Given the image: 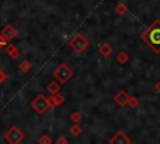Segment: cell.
<instances>
[{"instance_id":"obj_14","label":"cell","mask_w":160,"mask_h":144,"mask_svg":"<svg viewBox=\"0 0 160 144\" xmlns=\"http://www.w3.org/2000/svg\"><path fill=\"white\" fill-rule=\"evenodd\" d=\"M18 68L20 69V71L21 73H24V74H26V73H29L30 71V69H31V64H30V61L29 60H21L20 63H19V65H18Z\"/></svg>"},{"instance_id":"obj_16","label":"cell","mask_w":160,"mask_h":144,"mask_svg":"<svg viewBox=\"0 0 160 144\" xmlns=\"http://www.w3.org/2000/svg\"><path fill=\"white\" fill-rule=\"evenodd\" d=\"M128 11V6L124 3H118V5L115 6V13L118 15H124Z\"/></svg>"},{"instance_id":"obj_11","label":"cell","mask_w":160,"mask_h":144,"mask_svg":"<svg viewBox=\"0 0 160 144\" xmlns=\"http://www.w3.org/2000/svg\"><path fill=\"white\" fill-rule=\"evenodd\" d=\"M99 53H100L101 56L109 58V56L111 55V53H112V48H111V45L108 44V43H101V44L99 45Z\"/></svg>"},{"instance_id":"obj_15","label":"cell","mask_w":160,"mask_h":144,"mask_svg":"<svg viewBox=\"0 0 160 144\" xmlns=\"http://www.w3.org/2000/svg\"><path fill=\"white\" fill-rule=\"evenodd\" d=\"M81 133H82L81 126H80L78 123H74V125L70 128V134H71L72 136H79Z\"/></svg>"},{"instance_id":"obj_4","label":"cell","mask_w":160,"mask_h":144,"mask_svg":"<svg viewBox=\"0 0 160 144\" xmlns=\"http://www.w3.org/2000/svg\"><path fill=\"white\" fill-rule=\"evenodd\" d=\"M30 106L34 111H36L38 114H44L45 111H48L50 109V103H49V98L45 94H38L30 103Z\"/></svg>"},{"instance_id":"obj_5","label":"cell","mask_w":160,"mask_h":144,"mask_svg":"<svg viewBox=\"0 0 160 144\" xmlns=\"http://www.w3.org/2000/svg\"><path fill=\"white\" fill-rule=\"evenodd\" d=\"M4 139L9 144H20L25 139V134L16 125H12L6 133H4Z\"/></svg>"},{"instance_id":"obj_3","label":"cell","mask_w":160,"mask_h":144,"mask_svg":"<svg viewBox=\"0 0 160 144\" xmlns=\"http://www.w3.org/2000/svg\"><path fill=\"white\" fill-rule=\"evenodd\" d=\"M69 48L75 53V54H82L84 51H86L88 46H89V40L80 33L75 34L68 43Z\"/></svg>"},{"instance_id":"obj_9","label":"cell","mask_w":160,"mask_h":144,"mask_svg":"<svg viewBox=\"0 0 160 144\" xmlns=\"http://www.w3.org/2000/svg\"><path fill=\"white\" fill-rule=\"evenodd\" d=\"M4 48H5V53H6V55H8L11 60H16V59H19V58L21 56L20 50H19L14 44H6Z\"/></svg>"},{"instance_id":"obj_8","label":"cell","mask_w":160,"mask_h":144,"mask_svg":"<svg viewBox=\"0 0 160 144\" xmlns=\"http://www.w3.org/2000/svg\"><path fill=\"white\" fill-rule=\"evenodd\" d=\"M129 94L124 90V89H121V90H119L115 95H114V101L119 105V106H121V108H124L125 105H128V100H129Z\"/></svg>"},{"instance_id":"obj_13","label":"cell","mask_w":160,"mask_h":144,"mask_svg":"<svg viewBox=\"0 0 160 144\" xmlns=\"http://www.w3.org/2000/svg\"><path fill=\"white\" fill-rule=\"evenodd\" d=\"M116 61L119 63V64H121V65H125L128 61H129V54L128 53H125L124 50H121V51H119L118 54H116Z\"/></svg>"},{"instance_id":"obj_22","label":"cell","mask_w":160,"mask_h":144,"mask_svg":"<svg viewBox=\"0 0 160 144\" xmlns=\"http://www.w3.org/2000/svg\"><path fill=\"white\" fill-rule=\"evenodd\" d=\"M6 44H8V40H5V39L0 35V49H1V48H4Z\"/></svg>"},{"instance_id":"obj_2","label":"cell","mask_w":160,"mask_h":144,"mask_svg":"<svg viewBox=\"0 0 160 144\" xmlns=\"http://www.w3.org/2000/svg\"><path fill=\"white\" fill-rule=\"evenodd\" d=\"M52 76H54V79H55L58 83H60V84H66V83L74 76V71H72V69H71L68 64L61 63V64H59V65L55 68V70L52 71Z\"/></svg>"},{"instance_id":"obj_10","label":"cell","mask_w":160,"mask_h":144,"mask_svg":"<svg viewBox=\"0 0 160 144\" xmlns=\"http://www.w3.org/2000/svg\"><path fill=\"white\" fill-rule=\"evenodd\" d=\"M64 96L61 94H52L49 96V103H50V108H55V106H60L64 103Z\"/></svg>"},{"instance_id":"obj_17","label":"cell","mask_w":160,"mask_h":144,"mask_svg":"<svg viewBox=\"0 0 160 144\" xmlns=\"http://www.w3.org/2000/svg\"><path fill=\"white\" fill-rule=\"evenodd\" d=\"M38 143H39V144H52V139H51L50 135H48V134H42V135L39 136Z\"/></svg>"},{"instance_id":"obj_1","label":"cell","mask_w":160,"mask_h":144,"mask_svg":"<svg viewBox=\"0 0 160 144\" xmlns=\"http://www.w3.org/2000/svg\"><path fill=\"white\" fill-rule=\"evenodd\" d=\"M140 39L146 43L155 54H160V19H155V21L140 34Z\"/></svg>"},{"instance_id":"obj_21","label":"cell","mask_w":160,"mask_h":144,"mask_svg":"<svg viewBox=\"0 0 160 144\" xmlns=\"http://www.w3.org/2000/svg\"><path fill=\"white\" fill-rule=\"evenodd\" d=\"M152 88H154V91H155V93H159V94H160V80L156 81Z\"/></svg>"},{"instance_id":"obj_18","label":"cell","mask_w":160,"mask_h":144,"mask_svg":"<svg viewBox=\"0 0 160 144\" xmlns=\"http://www.w3.org/2000/svg\"><path fill=\"white\" fill-rule=\"evenodd\" d=\"M138 105H139V100H138L135 96H129V100H128V106H130L131 109H135Z\"/></svg>"},{"instance_id":"obj_19","label":"cell","mask_w":160,"mask_h":144,"mask_svg":"<svg viewBox=\"0 0 160 144\" xmlns=\"http://www.w3.org/2000/svg\"><path fill=\"white\" fill-rule=\"evenodd\" d=\"M70 119L72 120V123H79L81 120V114L80 111H72L70 114Z\"/></svg>"},{"instance_id":"obj_12","label":"cell","mask_w":160,"mask_h":144,"mask_svg":"<svg viewBox=\"0 0 160 144\" xmlns=\"http://www.w3.org/2000/svg\"><path fill=\"white\" fill-rule=\"evenodd\" d=\"M60 89H61L60 83H58L56 80H51V81L46 85V90H48V93H49L50 95H52V94H58V93L60 91Z\"/></svg>"},{"instance_id":"obj_20","label":"cell","mask_w":160,"mask_h":144,"mask_svg":"<svg viewBox=\"0 0 160 144\" xmlns=\"http://www.w3.org/2000/svg\"><path fill=\"white\" fill-rule=\"evenodd\" d=\"M55 144H69V141H68V139H66L65 136L60 135V136L56 139V143H55Z\"/></svg>"},{"instance_id":"obj_23","label":"cell","mask_w":160,"mask_h":144,"mask_svg":"<svg viewBox=\"0 0 160 144\" xmlns=\"http://www.w3.org/2000/svg\"><path fill=\"white\" fill-rule=\"evenodd\" d=\"M5 79H6V75H5V74H4V71L0 69V84H1V83H2Z\"/></svg>"},{"instance_id":"obj_6","label":"cell","mask_w":160,"mask_h":144,"mask_svg":"<svg viewBox=\"0 0 160 144\" xmlns=\"http://www.w3.org/2000/svg\"><path fill=\"white\" fill-rule=\"evenodd\" d=\"M109 144H131V139L124 131L119 130L109 139Z\"/></svg>"},{"instance_id":"obj_7","label":"cell","mask_w":160,"mask_h":144,"mask_svg":"<svg viewBox=\"0 0 160 144\" xmlns=\"http://www.w3.org/2000/svg\"><path fill=\"white\" fill-rule=\"evenodd\" d=\"M16 34H18V31H16V29H15L11 24H6V25L1 29V31H0V35H1L5 40H8V41L12 40V39L16 36Z\"/></svg>"}]
</instances>
